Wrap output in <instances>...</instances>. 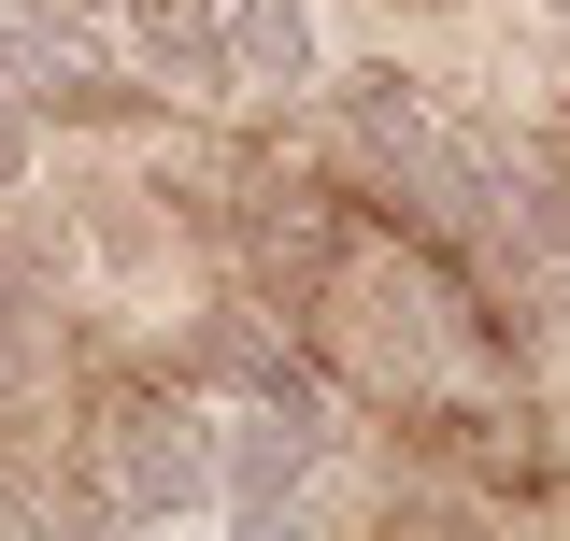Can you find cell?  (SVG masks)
<instances>
[{"label":"cell","mask_w":570,"mask_h":541,"mask_svg":"<svg viewBox=\"0 0 570 541\" xmlns=\"http://www.w3.org/2000/svg\"><path fill=\"white\" fill-rule=\"evenodd\" d=\"M86 456H100V499L115 513H214V413L200 385L171 371V385H129V400H100V427H86Z\"/></svg>","instance_id":"2"},{"label":"cell","mask_w":570,"mask_h":541,"mask_svg":"<svg viewBox=\"0 0 570 541\" xmlns=\"http://www.w3.org/2000/svg\"><path fill=\"white\" fill-rule=\"evenodd\" d=\"M557 157H570V115H557Z\"/></svg>","instance_id":"9"},{"label":"cell","mask_w":570,"mask_h":541,"mask_svg":"<svg viewBox=\"0 0 570 541\" xmlns=\"http://www.w3.org/2000/svg\"><path fill=\"white\" fill-rule=\"evenodd\" d=\"M328 86V14L314 0H228V100H299Z\"/></svg>","instance_id":"4"},{"label":"cell","mask_w":570,"mask_h":541,"mask_svg":"<svg viewBox=\"0 0 570 541\" xmlns=\"http://www.w3.org/2000/svg\"><path fill=\"white\" fill-rule=\"evenodd\" d=\"M115 14H129L142 86H171V100H214L228 86V0H115Z\"/></svg>","instance_id":"5"},{"label":"cell","mask_w":570,"mask_h":541,"mask_svg":"<svg viewBox=\"0 0 570 541\" xmlns=\"http://www.w3.org/2000/svg\"><path fill=\"white\" fill-rule=\"evenodd\" d=\"M186 385H200V400H272V385H299V342H285V314L228 299V314L186 342Z\"/></svg>","instance_id":"6"},{"label":"cell","mask_w":570,"mask_h":541,"mask_svg":"<svg viewBox=\"0 0 570 541\" xmlns=\"http://www.w3.org/2000/svg\"><path fill=\"white\" fill-rule=\"evenodd\" d=\"M314 456H328V400H314V371H299L272 400H228V427H214V499H228V513H285V499L314 484Z\"/></svg>","instance_id":"3"},{"label":"cell","mask_w":570,"mask_h":541,"mask_svg":"<svg viewBox=\"0 0 570 541\" xmlns=\"http://www.w3.org/2000/svg\"><path fill=\"white\" fill-rule=\"evenodd\" d=\"M557 14H570V0H557Z\"/></svg>","instance_id":"10"},{"label":"cell","mask_w":570,"mask_h":541,"mask_svg":"<svg viewBox=\"0 0 570 541\" xmlns=\"http://www.w3.org/2000/svg\"><path fill=\"white\" fill-rule=\"evenodd\" d=\"M43 14H115V0H43Z\"/></svg>","instance_id":"8"},{"label":"cell","mask_w":570,"mask_h":541,"mask_svg":"<svg viewBox=\"0 0 570 541\" xmlns=\"http://www.w3.org/2000/svg\"><path fill=\"white\" fill-rule=\"evenodd\" d=\"M343 142H356V171H371L385 200L414 214V228H456V214H485V157L456 142V115L428 100L414 71H356V86H343Z\"/></svg>","instance_id":"1"},{"label":"cell","mask_w":570,"mask_h":541,"mask_svg":"<svg viewBox=\"0 0 570 541\" xmlns=\"http://www.w3.org/2000/svg\"><path fill=\"white\" fill-rule=\"evenodd\" d=\"M29 171V115H14V86H0V186Z\"/></svg>","instance_id":"7"}]
</instances>
